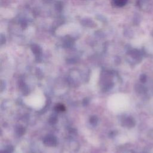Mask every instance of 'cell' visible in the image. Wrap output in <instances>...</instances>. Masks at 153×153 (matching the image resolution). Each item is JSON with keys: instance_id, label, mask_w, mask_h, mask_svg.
Segmentation results:
<instances>
[{"instance_id": "1", "label": "cell", "mask_w": 153, "mask_h": 153, "mask_svg": "<svg viewBox=\"0 0 153 153\" xmlns=\"http://www.w3.org/2000/svg\"><path fill=\"white\" fill-rule=\"evenodd\" d=\"M127 0H112V2L114 5L117 7H121L126 3Z\"/></svg>"}]
</instances>
